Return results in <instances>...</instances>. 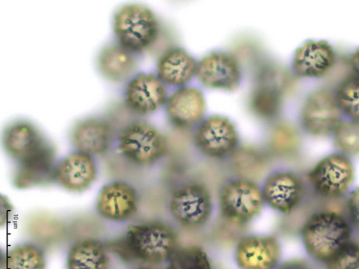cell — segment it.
Returning a JSON list of instances; mask_svg holds the SVG:
<instances>
[{"instance_id": "1", "label": "cell", "mask_w": 359, "mask_h": 269, "mask_svg": "<svg viewBox=\"0 0 359 269\" xmlns=\"http://www.w3.org/2000/svg\"><path fill=\"white\" fill-rule=\"evenodd\" d=\"M4 145L18 164L13 179L18 189L46 185L55 179L54 147L33 125H11L4 132Z\"/></svg>"}, {"instance_id": "2", "label": "cell", "mask_w": 359, "mask_h": 269, "mask_svg": "<svg viewBox=\"0 0 359 269\" xmlns=\"http://www.w3.org/2000/svg\"><path fill=\"white\" fill-rule=\"evenodd\" d=\"M353 226L348 219L333 211L313 214L304 223L301 236L308 254L325 264L352 239Z\"/></svg>"}, {"instance_id": "3", "label": "cell", "mask_w": 359, "mask_h": 269, "mask_svg": "<svg viewBox=\"0 0 359 269\" xmlns=\"http://www.w3.org/2000/svg\"><path fill=\"white\" fill-rule=\"evenodd\" d=\"M160 29L154 12L144 6H124L114 17V33L118 44L133 53L151 48L158 40Z\"/></svg>"}, {"instance_id": "4", "label": "cell", "mask_w": 359, "mask_h": 269, "mask_svg": "<svg viewBox=\"0 0 359 269\" xmlns=\"http://www.w3.org/2000/svg\"><path fill=\"white\" fill-rule=\"evenodd\" d=\"M126 246L133 257L154 265L168 263L179 247L174 230L158 221L129 226Z\"/></svg>"}, {"instance_id": "5", "label": "cell", "mask_w": 359, "mask_h": 269, "mask_svg": "<svg viewBox=\"0 0 359 269\" xmlns=\"http://www.w3.org/2000/svg\"><path fill=\"white\" fill-rule=\"evenodd\" d=\"M265 205L262 189L246 179H233L219 194L222 216L229 223L245 226L257 218Z\"/></svg>"}, {"instance_id": "6", "label": "cell", "mask_w": 359, "mask_h": 269, "mask_svg": "<svg viewBox=\"0 0 359 269\" xmlns=\"http://www.w3.org/2000/svg\"><path fill=\"white\" fill-rule=\"evenodd\" d=\"M118 151L137 165H151L166 156L168 143L165 136L152 125L136 122L119 134Z\"/></svg>"}, {"instance_id": "7", "label": "cell", "mask_w": 359, "mask_h": 269, "mask_svg": "<svg viewBox=\"0 0 359 269\" xmlns=\"http://www.w3.org/2000/svg\"><path fill=\"white\" fill-rule=\"evenodd\" d=\"M354 177V167L349 158L334 153L320 160L309 172L307 179L318 196L337 200L349 194Z\"/></svg>"}, {"instance_id": "8", "label": "cell", "mask_w": 359, "mask_h": 269, "mask_svg": "<svg viewBox=\"0 0 359 269\" xmlns=\"http://www.w3.org/2000/svg\"><path fill=\"white\" fill-rule=\"evenodd\" d=\"M169 209L171 216L180 226L188 229H198L212 218V196L203 184H187L173 192Z\"/></svg>"}, {"instance_id": "9", "label": "cell", "mask_w": 359, "mask_h": 269, "mask_svg": "<svg viewBox=\"0 0 359 269\" xmlns=\"http://www.w3.org/2000/svg\"><path fill=\"white\" fill-rule=\"evenodd\" d=\"M194 142L204 156L222 160L236 151L238 135L229 118L215 115L206 118L200 123L194 135Z\"/></svg>"}, {"instance_id": "10", "label": "cell", "mask_w": 359, "mask_h": 269, "mask_svg": "<svg viewBox=\"0 0 359 269\" xmlns=\"http://www.w3.org/2000/svg\"><path fill=\"white\" fill-rule=\"evenodd\" d=\"M262 189L265 204L285 216L292 214L302 205L306 193L302 177L290 171L271 174Z\"/></svg>"}, {"instance_id": "11", "label": "cell", "mask_w": 359, "mask_h": 269, "mask_svg": "<svg viewBox=\"0 0 359 269\" xmlns=\"http://www.w3.org/2000/svg\"><path fill=\"white\" fill-rule=\"evenodd\" d=\"M341 110L337 98L325 91L311 94L302 112V123L311 136L324 137L334 134L341 122Z\"/></svg>"}, {"instance_id": "12", "label": "cell", "mask_w": 359, "mask_h": 269, "mask_svg": "<svg viewBox=\"0 0 359 269\" xmlns=\"http://www.w3.org/2000/svg\"><path fill=\"white\" fill-rule=\"evenodd\" d=\"M196 75L205 87L233 92L241 85L242 73L232 55L215 51L203 57L197 64Z\"/></svg>"}, {"instance_id": "13", "label": "cell", "mask_w": 359, "mask_h": 269, "mask_svg": "<svg viewBox=\"0 0 359 269\" xmlns=\"http://www.w3.org/2000/svg\"><path fill=\"white\" fill-rule=\"evenodd\" d=\"M280 256V244L273 235L247 236L238 242L235 252L241 269H276Z\"/></svg>"}, {"instance_id": "14", "label": "cell", "mask_w": 359, "mask_h": 269, "mask_svg": "<svg viewBox=\"0 0 359 269\" xmlns=\"http://www.w3.org/2000/svg\"><path fill=\"white\" fill-rule=\"evenodd\" d=\"M168 99L164 83L152 74H140L128 83L126 103L134 113L151 114L163 106Z\"/></svg>"}, {"instance_id": "15", "label": "cell", "mask_w": 359, "mask_h": 269, "mask_svg": "<svg viewBox=\"0 0 359 269\" xmlns=\"http://www.w3.org/2000/svg\"><path fill=\"white\" fill-rule=\"evenodd\" d=\"M138 200V195L134 188L126 183L115 182L102 188L97 208L105 219L124 222L137 212Z\"/></svg>"}, {"instance_id": "16", "label": "cell", "mask_w": 359, "mask_h": 269, "mask_svg": "<svg viewBox=\"0 0 359 269\" xmlns=\"http://www.w3.org/2000/svg\"><path fill=\"white\" fill-rule=\"evenodd\" d=\"M170 123L179 129H189L201 121L205 102L200 90L184 87L177 90L167 102Z\"/></svg>"}, {"instance_id": "17", "label": "cell", "mask_w": 359, "mask_h": 269, "mask_svg": "<svg viewBox=\"0 0 359 269\" xmlns=\"http://www.w3.org/2000/svg\"><path fill=\"white\" fill-rule=\"evenodd\" d=\"M335 64V53L327 41H307L297 49L293 59L294 74L301 78H319Z\"/></svg>"}, {"instance_id": "18", "label": "cell", "mask_w": 359, "mask_h": 269, "mask_svg": "<svg viewBox=\"0 0 359 269\" xmlns=\"http://www.w3.org/2000/svg\"><path fill=\"white\" fill-rule=\"evenodd\" d=\"M72 140L78 153L89 156L106 153L112 143L111 125L100 118H88L78 123L72 132Z\"/></svg>"}, {"instance_id": "19", "label": "cell", "mask_w": 359, "mask_h": 269, "mask_svg": "<svg viewBox=\"0 0 359 269\" xmlns=\"http://www.w3.org/2000/svg\"><path fill=\"white\" fill-rule=\"evenodd\" d=\"M96 164L91 156L77 153L65 158L56 167L55 179L65 189L81 193L95 181Z\"/></svg>"}, {"instance_id": "20", "label": "cell", "mask_w": 359, "mask_h": 269, "mask_svg": "<svg viewBox=\"0 0 359 269\" xmlns=\"http://www.w3.org/2000/svg\"><path fill=\"white\" fill-rule=\"evenodd\" d=\"M197 63L187 52L181 48H172L160 58L157 74L159 79L172 86H182L196 75Z\"/></svg>"}, {"instance_id": "21", "label": "cell", "mask_w": 359, "mask_h": 269, "mask_svg": "<svg viewBox=\"0 0 359 269\" xmlns=\"http://www.w3.org/2000/svg\"><path fill=\"white\" fill-rule=\"evenodd\" d=\"M98 64L106 78L121 82L134 72L137 62L134 53L118 44L105 47L100 53Z\"/></svg>"}, {"instance_id": "22", "label": "cell", "mask_w": 359, "mask_h": 269, "mask_svg": "<svg viewBox=\"0 0 359 269\" xmlns=\"http://www.w3.org/2000/svg\"><path fill=\"white\" fill-rule=\"evenodd\" d=\"M67 269H109V259L104 247L93 239L76 243L68 255Z\"/></svg>"}, {"instance_id": "23", "label": "cell", "mask_w": 359, "mask_h": 269, "mask_svg": "<svg viewBox=\"0 0 359 269\" xmlns=\"http://www.w3.org/2000/svg\"><path fill=\"white\" fill-rule=\"evenodd\" d=\"M43 251L32 244H24L7 251L1 260V269H46Z\"/></svg>"}, {"instance_id": "24", "label": "cell", "mask_w": 359, "mask_h": 269, "mask_svg": "<svg viewBox=\"0 0 359 269\" xmlns=\"http://www.w3.org/2000/svg\"><path fill=\"white\" fill-rule=\"evenodd\" d=\"M166 269H212L205 250L196 245L180 247L168 262Z\"/></svg>"}, {"instance_id": "25", "label": "cell", "mask_w": 359, "mask_h": 269, "mask_svg": "<svg viewBox=\"0 0 359 269\" xmlns=\"http://www.w3.org/2000/svg\"><path fill=\"white\" fill-rule=\"evenodd\" d=\"M337 100L341 111L353 121L359 123V78L353 76L339 85Z\"/></svg>"}, {"instance_id": "26", "label": "cell", "mask_w": 359, "mask_h": 269, "mask_svg": "<svg viewBox=\"0 0 359 269\" xmlns=\"http://www.w3.org/2000/svg\"><path fill=\"white\" fill-rule=\"evenodd\" d=\"M334 135L339 153L348 158L359 156V123H342Z\"/></svg>"}, {"instance_id": "27", "label": "cell", "mask_w": 359, "mask_h": 269, "mask_svg": "<svg viewBox=\"0 0 359 269\" xmlns=\"http://www.w3.org/2000/svg\"><path fill=\"white\" fill-rule=\"evenodd\" d=\"M254 111L264 118L277 114L280 105L278 90L274 87H260L255 91L252 101Z\"/></svg>"}, {"instance_id": "28", "label": "cell", "mask_w": 359, "mask_h": 269, "mask_svg": "<svg viewBox=\"0 0 359 269\" xmlns=\"http://www.w3.org/2000/svg\"><path fill=\"white\" fill-rule=\"evenodd\" d=\"M325 265L326 269H359V242L351 239Z\"/></svg>"}, {"instance_id": "29", "label": "cell", "mask_w": 359, "mask_h": 269, "mask_svg": "<svg viewBox=\"0 0 359 269\" xmlns=\"http://www.w3.org/2000/svg\"><path fill=\"white\" fill-rule=\"evenodd\" d=\"M346 209L348 221L352 226L359 231V188L349 193Z\"/></svg>"}, {"instance_id": "30", "label": "cell", "mask_w": 359, "mask_h": 269, "mask_svg": "<svg viewBox=\"0 0 359 269\" xmlns=\"http://www.w3.org/2000/svg\"><path fill=\"white\" fill-rule=\"evenodd\" d=\"M276 269H312V268L306 260L292 259L281 263Z\"/></svg>"}, {"instance_id": "31", "label": "cell", "mask_w": 359, "mask_h": 269, "mask_svg": "<svg viewBox=\"0 0 359 269\" xmlns=\"http://www.w3.org/2000/svg\"><path fill=\"white\" fill-rule=\"evenodd\" d=\"M351 64L355 74V76L359 78V48L353 54L351 59Z\"/></svg>"}, {"instance_id": "32", "label": "cell", "mask_w": 359, "mask_h": 269, "mask_svg": "<svg viewBox=\"0 0 359 269\" xmlns=\"http://www.w3.org/2000/svg\"><path fill=\"white\" fill-rule=\"evenodd\" d=\"M136 269H155V268L149 267V266H141V267L137 268Z\"/></svg>"}]
</instances>
